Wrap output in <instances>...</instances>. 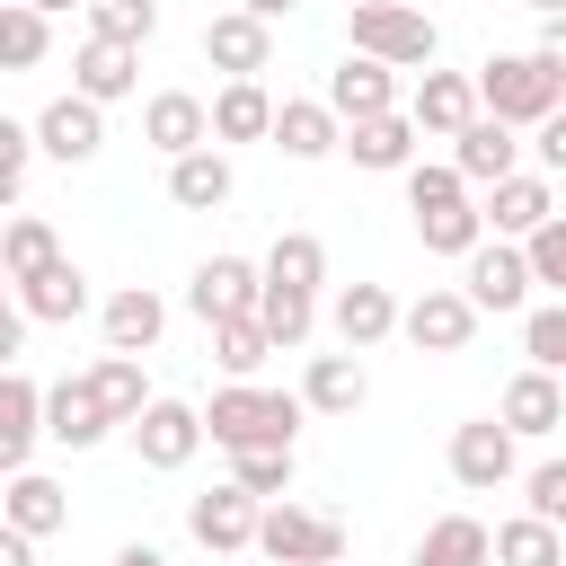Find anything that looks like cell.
<instances>
[{"label": "cell", "instance_id": "obj_11", "mask_svg": "<svg viewBox=\"0 0 566 566\" xmlns=\"http://www.w3.org/2000/svg\"><path fill=\"white\" fill-rule=\"evenodd\" d=\"M256 522H265V504L230 478V486H212V495H195L186 504V531L212 548V557H239V548H256Z\"/></svg>", "mask_w": 566, "mask_h": 566}, {"label": "cell", "instance_id": "obj_27", "mask_svg": "<svg viewBox=\"0 0 566 566\" xmlns=\"http://www.w3.org/2000/svg\"><path fill=\"white\" fill-rule=\"evenodd\" d=\"M495 416H504L513 433H557V424H566V389H557V371H539V363L513 371L504 398H495Z\"/></svg>", "mask_w": 566, "mask_h": 566}, {"label": "cell", "instance_id": "obj_24", "mask_svg": "<svg viewBox=\"0 0 566 566\" xmlns=\"http://www.w3.org/2000/svg\"><path fill=\"white\" fill-rule=\"evenodd\" d=\"M407 115H416V133H442V142H451V133L478 115V80H469V71H424L416 97H407Z\"/></svg>", "mask_w": 566, "mask_h": 566}, {"label": "cell", "instance_id": "obj_22", "mask_svg": "<svg viewBox=\"0 0 566 566\" xmlns=\"http://www.w3.org/2000/svg\"><path fill=\"white\" fill-rule=\"evenodd\" d=\"M239 195V177H230V159H221V142H203V150H186V159H168V203L177 212H221Z\"/></svg>", "mask_w": 566, "mask_h": 566}, {"label": "cell", "instance_id": "obj_42", "mask_svg": "<svg viewBox=\"0 0 566 566\" xmlns=\"http://www.w3.org/2000/svg\"><path fill=\"white\" fill-rule=\"evenodd\" d=\"M522 256H531V283H548V292L566 301V212H548V221L522 239Z\"/></svg>", "mask_w": 566, "mask_h": 566}, {"label": "cell", "instance_id": "obj_49", "mask_svg": "<svg viewBox=\"0 0 566 566\" xmlns=\"http://www.w3.org/2000/svg\"><path fill=\"white\" fill-rule=\"evenodd\" d=\"M0 566H35V539L18 522H0Z\"/></svg>", "mask_w": 566, "mask_h": 566}, {"label": "cell", "instance_id": "obj_9", "mask_svg": "<svg viewBox=\"0 0 566 566\" xmlns=\"http://www.w3.org/2000/svg\"><path fill=\"white\" fill-rule=\"evenodd\" d=\"M256 292H265V265H248V256H203V265L186 274V310H195L203 327H212V318H248Z\"/></svg>", "mask_w": 566, "mask_h": 566}, {"label": "cell", "instance_id": "obj_40", "mask_svg": "<svg viewBox=\"0 0 566 566\" xmlns=\"http://www.w3.org/2000/svg\"><path fill=\"white\" fill-rule=\"evenodd\" d=\"M88 35L150 44V35H159V0H88Z\"/></svg>", "mask_w": 566, "mask_h": 566}, {"label": "cell", "instance_id": "obj_17", "mask_svg": "<svg viewBox=\"0 0 566 566\" xmlns=\"http://www.w3.org/2000/svg\"><path fill=\"white\" fill-rule=\"evenodd\" d=\"M327 106H336V124L389 115V106H398V71H389V62H371V53H345V62L327 71Z\"/></svg>", "mask_w": 566, "mask_h": 566}, {"label": "cell", "instance_id": "obj_30", "mask_svg": "<svg viewBox=\"0 0 566 566\" xmlns=\"http://www.w3.org/2000/svg\"><path fill=\"white\" fill-rule=\"evenodd\" d=\"M495 557V531L478 522V513H442V522H424V539H416V566H486Z\"/></svg>", "mask_w": 566, "mask_h": 566}, {"label": "cell", "instance_id": "obj_44", "mask_svg": "<svg viewBox=\"0 0 566 566\" xmlns=\"http://www.w3.org/2000/svg\"><path fill=\"white\" fill-rule=\"evenodd\" d=\"M27 159H35V124H9V115H0V212L18 203V186H27Z\"/></svg>", "mask_w": 566, "mask_h": 566}, {"label": "cell", "instance_id": "obj_26", "mask_svg": "<svg viewBox=\"0 0 566 566\" xmlns=\"http://www.w3.org/2000/svg\"><path fill=\"white\" fill-rule=\"evenodd\" d=\"M18 310H27L35 327H71V318L88 310V274H80L71 256H53L44 274H27V283H18Z\"/></svg>", "mask_w": 566, "mask_h": 566}, {"label": "cell", "instance_id": "obj_18", "mask_svg": "<svg viewBox=\"0 0 566 566\" xmlns=\"http://www.w3.org/2000/svg\"><path fill=\"white\" fill-rule=\"evenodd\" d=\"M265 142H274L283 159H301V168H310V159L345 150V124H336V106H327V97H283V106H274V133H265Z\"/></svg>", "mask_w": 566, "mask_h": 566}, {"label": "cell", "instance_id": "obj_35", "mask_svg": "<svg viewBox=\"0 0 566 566\" xmlns=\"http://www.w3.org/2000/svg\"><path fill=\"white\" fill-rule=\"evenodd\" d=\"M88 389H97V407H106L115 424H133V416L150 407V380H142V354H97V371H88Z\"/></svg>", "mask_w": 566, "mask_h": 566}, {"label": "cell", "instance_id": "obj_5", "mask_svg": "<svg viewBox=\"0 0 566 566\" xmlns=\"http://www.w3.org/2000/svg\"><path fill=\"white\" fill-rule=\"evenodd\" d=\"M398 336H407L416 354H460V345L478 336V301H469L460 283H424V292L398 310Z\"/></svg>", "mask_w": 566, "mask_h": 566}, {"label": "cell", "instance_id": "obj_32", "mask_svg": "<svg viewBox=\"0 0 566 566\" xmlns=\"http://www.w3.org/2000/svg\"><path fill=\"white\" fill-rule=\"evenodd\" d=\"M62 256V239H53V221H35V212H9L0 221V274L9 283H27V274H44Z\"/></svg>", "mask_w": 566, "mask_h": 566}, {"label": "cell", "instance_id": "obj_21", "mask_svg": "<svg viewBox=\"0 0 566 566\" xmlns=\"http://www.w3.org/2000/svg\"><path fill=\"white\" fill-rule=\"evenodd\" d=\"M327 327H336L345 354H371L380 336H398V301H389V283H345V292L327 301Z\"/></svg>", "mask_w": 566, "mask_h": 566}, {"label": "cell", "instance_id": "obj_8", "mask_svg": "<svg viewBox=\"0 0 566 566\" xmlns=\"http://www.w3.org/2000/svg\"><path fill=\"white\" fill-rule=\"evenodd\" d=\"M460 292L478 301V318H486V310H495V318H504V310H522V301H531V256H522V239H478V248H469V283H460Z\"/></svg>", "mask_w": 566, "mask_h": 566}, {"label": "cell", "instance_id": "obj_28", "mask_svg": "<svg viewBox=\"0 0 566 566\" xmlns=\"http://www.w3.org/2000/svg\"><path fill=\"white\" fill-rule=\"evenodd\" d=\"M0 522H18L27 539H53V531L71 522V495H62L44 469H18V478L0 486Z\"/></svg>", "mask_w": 566, "mask_h": 566}, {"label": "cell", "instance_id": "obj_43", "mask_svg": "<svg viewBox=\"0 0 566 566\" xmlns=\"http://www.w3.org/2000/svg\"><path fill=\"white\" fill-rule=\"evenodd\" d=\"M522 354H531L539 371H566V301H548V310L522 318Z\"/></svg>", "mask_w": 566, "mask_h": 566}, {"label": "cell", "instance_id": "obj_15", "mask_svg": "<svg viewBox=\"0 0 566 566\" xmlns=\"http://www.w3.org/2000/svg\"><path fill=\"white\" fill-rule=\"evenodd\" d=\"M35 442H44V389L9 363L0 371V478H18L35 460Z\"/></svg>", "mask_w": 566, "mask_h": 566}, {"label": "cell", "instance_id": "obj_19", "mask_svg": "<svg viewBox=\"0 0 566 566\" xmlns=\"http://www.w3.org/2000/svg\"><path fill=\"white\" fill-rule=\"evenodd\" d=\"M451 168H460L469 186H504V177L522 168V142H513V124H495V115H469V124L451 133Z\"/></svg>", "mask_w": 566, "mask_h": 566}, {"label": "cell", "instance_id": "obj_13", "mask_svg": "<svg viewBox=\"0 0 566 566\" xmlns=\"http://www.w3.org/2000/svg\"><path fill=\"white\" fill-rule=\"evenodd\" d=\"M142 142H150L159 159H186V150L212 142V106H203L195 88H159V97L142 106Z\"/></svg>", "mask_w": 566, "mask_h": 566}, {"label": "cell", "instance_id": "obj_3", "mask_svg": "<svg viewBox=\"0 0 566 566\" xmlns=\"http://www.w3.org/2000/svg\"><path fill=\"white\" fill-rule=\"evenodd\" d=\"M354 53H371L389 71H433L442 27L424 9H407V0H354Z\"/></svg>", "mask_w": 566, "mask_h": 566}, {"label": "cell", "instance_id": "obj_41", "mask_svg": "<svg viewBox=\"0 0 566 566\" xmlns=\"http://www.w3.org/2000/svg\"><path fill=\"white\" fill-rule=\"evenodd\" d=\"M451 203H469V177H460L451 159H442V168L416 159V168H407V212H451Z\"/></svg>", "mask_w": 566, "mask_h": 566}, {"label": "cell", "instance_id": "obj_53", "mask_svg": "<svg viewBox=\"0 0 566 566\" xmlns=\"http://www.w3.org/2000/svg\"><path fill=\"white\" fill-rule=\"evenodd\" d=\"M522 9H539V18H557V9H566V0H522Z\"/></svg>", "mask_w": 566, "mask_h": 566}, {"label": "cell", "instance_id": "obj_12", "mask_svg": "<svg viewBox=\"0 0 566 566\" xmlns=\"http://www.w3.org/2000/svg\"><path fill=\"white\" fill-rule=\"evenodd\" d=\"M203 62H212L221 80H265V62H274V27L248 18V9H221V18H203Z\"/></svg>", "mask_w": 566, "mask_h": 566}, {"label": "cell", "instance_id": "obj_38", "mask_svg": "<svg viewBox=\"0 0 566 566\" xmlns=\"http://www.w3.org/2000/svg\"><path fill=\"white\" fill-rule=\"evenodd\" d=\"M256 318H265V336L292 354V345H310V327H318V292H292V283H265L256 292Z\"/></svg>", "mask_w": 566, "mask_h": 566}, {"label": "cell", "instance_id": "obj_33", "mask_svg": "<svg viewBox=\"0 0 566 566\" xmlns=\"http://www.w3.org/2000/svg\"><path fill=\"white\" fill-rule=\"evenodd\" d=\"M265 354H283L274 336H265V318L248 310V318H212V363L230 371V380H256L265 371Z\"/></svg>", "mask_w": 566, "mask_h": 566}, {"label": "cell", "instance_id": "obj_51", "mask_svg": "<svg viewBox=\"0 0 566 566\" xmlns=\"http://www.w3.org/2000/svg\"><path fill=\"white\" fill-rule=\"evenodd\" d=\"M239 9H248V18H265V27H274V18H292V0H239Z\"/></svg>", "mask_w": 566, "mask_h": 566}, {"label": "cell", "instance_id": "obj_2", "mask_svg": "<svg viewBox=\"0 0 566 566\" xmlns=\"http://www.w3.org/2000/svg\"><path fill=\"white\" fill-rule=\"evenodd\" d=\"M566 106V71L548 62V53H486L478 62V115H495V124H548Z\"/></svg>", "mask_w": 566, "mask_h": 566}, {"label": "cell", "instance_id": "obj_7", "mask_svg": "<svg viewBox=\"0 0 566 566\" xmlns=\"http://www.w3.org/2000/svg\"><path fill=\"white\" fill-rule=\"evenodd\" d=\"M35 150H44V159H62V168H88V159L106 150V106H97V97H80V88H71V97H53V106L35 115Z\"/></svg>", "mask_w": 566, "mask_h": 566}, {"label": "cell", "instance_id": "obj_16", "mask_svg": "<svg viewBox=\"0 0 566 566\" xmlns=\"http://www.w3.org/2000/svg\"><path fill=\"white\" fill-rule=\"evenodd\" d=\"M71 88H80V97H97V106H115V97H133V88H142V44H115V35H88V44L71 53Z\"/></svg>", "mask_w": 566, "mask_h": 566}, {"label": "cell", "instance_id": "obj_34", "mask_svg": "<svg viewBox=\"0 0 566 566\" xmlns=\"http://www.w3.org/2000/svg\"><path fill=\"white\" fill-rule=\"evenodd\" d=\"M495 566H566V531L539 513H513L495 522Z\"/></svg>", "mask_w": 566, "mask_h": 566}, {"label": "cell", "instance_id": "obj_23", "mask_svg": "<svg viewBox=\"0 0 566 566\" xmlns=\"http://www.w3.org/2000/svg\"><path fill=\"white\" fill-rule=\"evenodd\" d=\"M97 327H106V354H150L159 327H168V301H159L150 283H124V292L97 310Z\"/></svg>", "mask_w": 566, "mask_h": 566}, {"label": "cell", "instance_id": "obj_1", "mask_svg": "<svg viewBox=\"0 0 566 566\" xmlns=\"http://www.w3.org/2000/svg\"><path fill=\"white\" fill-rule=\"evenodd\" d=\"M301 416H310V398H301V389H256V380H221V389H212V407H203V442H221V451L292 442V433H301Z\"/></svg>", "mask_w": 566, "mask_h": 566}, {"label": "cell", "instance_id": "obj_31", "mask_svg": "<svg viewBox=\"0 0 566 566\" xmlns=\"http://www.w3.org/2000/svg\"><path fill=\"white\" fill-rule=\"evenodd\" d=\"M265 133H274L265 80H221V97H212V142H265Z\"/></svg>", "mask_w": 566, "mask_h": 566}, {"label": "cell", "instance_id": "obj_14", "mask_svg": "<svg viewBox=\"0 0 566 566\" xmlns=\"http://www.w3.org/2000/svg\"><path fill=\"white\" fill-rule=\"evenodd\" d=\"M106 433H115V416L97 407L88 371H80V380H53V389H44V442H62V451H97Z\"/></svg>", "mask_w": 566, "mask_h": 566}, {"label": "cell", "instance_id": "obj_46", "mask_svg": "<svg viewBox=\"0 0 566 566\" xmlns=\"http://www.w3.org/2000/svg\"><path fill=\"white\" fill-rule=\"evenodd\" d=\"M531 133H539V142H531V150H539V177H566V106H557L548 124H531Z\"/></svg>", "mask_w": 566, "mask_h": 566}, {"label": "cell", "instance_id": "obj_52", "mask_svg": "<svg viewBox=\"0 0 566 566\" xmlns=\"http://www.w3.org/2000/svg\"><path fill=\"white\" fill-rule=\"evenodd\" d=\"M27 9H44V18H62V9H88V0H27Z\"/></svg>", "mask_w": 566, "mask_h": 566}, {"label": "cell", "instance_id": "obj_37", "mask_svg": "<svg viewBox=\"0 0 566 566\" xmlns=\"http://www.w3.org/2000/svg\"><path fill=\"white\" fill-rule=\"evenodd\" d=\"M265 283L318 292V283H327V248H318V230H283V239L265 248Z\"/></svg>", "mask_w": 566, "mask_h": 566}, {"label": "cell", "instance_id": "obj_29", "mask_svg": "<svg viewBox=\"0 0 566 566\" xmlns=\"http://www.w3.org/2000/svg\"><path fill=\"white\" fill-rule=\"evenodd\" d=\"M301 398H310V416H354V407L371 398V380H363V363H354V354H310Z\"/></svg>", "mask_w": 566, "mask_h": 566}, {"label": "cell", "instance_id": "obj_55", "mask_svg": "<svg viewBox=\"0 0 566 566\" xmlns=\"http://www.w3.org/2000/svg\"><path fill=\"white\" fill-rule=\"evenodd\" d=\"M327 566H345V557H327Z\"/></svg>", "mask_w": 566, "mask_h": 566}, {"label": "cell", "instance_id": "obj_36", "mask_svg": "<svg viewBox=\"0 0 566 566\" xmlns=\"http://www.w3.org/2000/svg\"><path fill=\"white\" fill-rule=\"evenodd\" d=\"M53 53V18L27 0H0V71H35Z\"/></svg>", "mask_w": 566, "mask_h": 566}, {"label": "cell", "instance_id": "obj_10", "mask_svg": "<svg viewBox=\"0 0 566 566\" xmlns=\"http://www.w3.org/2000/svg\"><path fill=\"white\" fill-rule=\"evenodd\" d=\"M133 451H142V469H186V460L203 451V407L150 398V407L133 416Z\"/></svg>", "mask_w": 566, "mask_h": 566}, {"label": "cell", "instance_id": "obj_4", "mask_svg": "<svg viewBox=\"0 0 566 566\" xmlns=\"http://www.w3.org/2000/svg\"><path fill=\"white\" fill-rule=\"evenodd\" d=\"M256 548H265L274 566H327V557H345V522H336V513H318V504L274 495V504H265V522H256Z\"/></svg>", "mask_w": 566, "mask_h": 566}, {"label": "cell", "instance_id": "obj_6", "mask_svg": "<svg viewBox=\"0 0 566 566\" xmlns=\"http://www.w3.org/2000/svg\"><path fill=\"white\" fill-rule=\"evenodd\" d=\"M513 424L504 416H469V424H451V478L469 486V495H495L504 478H513Z\"/></svg>", "mask_w": 566, "mask_h": 566}, {"label": "cell", "instance_id": "obj_25", "mask_svg": "<svg viewBox=\"0 0 566 566\" xmlns=\"http://www.w3.org/2000/svg\"><path fill=\"white\" fill-rule=\"evenodd\" d=\"M345 150H354V168H380V177L398 168L407 177L416 168V115H398V106L389 115H363V124H345Z\"/></svg>", "mask_w": 566, "mask_h": 566}, {"label": "cell", "instance_id": "obj_47", "mask_svg": "<svg viewBox=\"0 0 566 566\" xmlns=\"http://www.w3.org/2000/svg\"><path fill=\"white\" fill-rule=\"evenodd\" d=\"M27 327H35V318H27L18 301H0V371L18 363V345H27Z\"/></svg>", "mask_w": 566, "mask_h": 566}, {"label": "cell", "instance_id": "obj_20", "mask_svg": "<svg viewBox=\"0 0 566 566\" xmlns=\"http://www.w3.org/2000/svg\"><path fill=\"white\" fill-rule=\"evenodd\" d=\"M478 212H486V230H495V239H531V230L557 212V186H548L539 168H513L504 186H486V203H478Z\"/></svg>", "mask_w": 566, "mask_h": 566}, {"label": "cell", "instance_id": "obj_54", "mask_svg": "<svg viewBox=\"0 0 566 566\" xmlns=\"http://www.w3.org/2000/svg\"><path fill=\"white\" fill-rule=\"evenodd\" d=\"M0 301H18V283H9V274H0Z\"/></svg>", "mask_w": 566, "mask_h": 566}, {"label": "cell", "instance_id": "obj_39", "mask_svg": "<svg viewBox=\"0 0 566 566\" xmlns=\"http://www.w3.org/2000/svg\"><path fill=\"white\" fill-rule=\"evenodd\" d=\"M230 478H239L256 504L292 495V442H256V451H230Z\"/></svg>", "mask_w": 566, "mask_h": 566}, {"label": "cell", "instance_id": "obj_45", "mask_svg": "<svg viewBox=\"0 0 566 566\" xmlns=\"http://www.w3.org/2000/svg\"><path fill=\"white\" fill-rule=\"evenodd\" d=\"M522 495H531V513H539V522H557V531H566V460H539V469L522 478Z\"/></svg>", "mask_w": 566, "mask_h": 566}, {"label": "cell", "instance_id": "obj_48", "mask_svg": "<svg viewBox=\"0 0 566 566\" xmlns=\"http://www.w3.org/2000/svg\"><path fill=\"white\" fill-rule=\"evenodd\" d=\"M531 53H548V62L566 71V9H557V18H539V44H531Z\"/></svg>", "mask_w": 566, "mask_h": 566}, {"label": "cell", "instance_id": "obj_50", "mask_svg": "<svg viewBox=\"0 0 566 566\" xmlns=\"http://www.w3.org/2000/svg\"><path fill=\"white\" fill-rule=\"evenodd\" d=\"M106 566H168V557H159V548H150V539H133V548H115V557H106Z\"/></svg>", "mask_w": 566, "mask_h": 566}]
</instances>
